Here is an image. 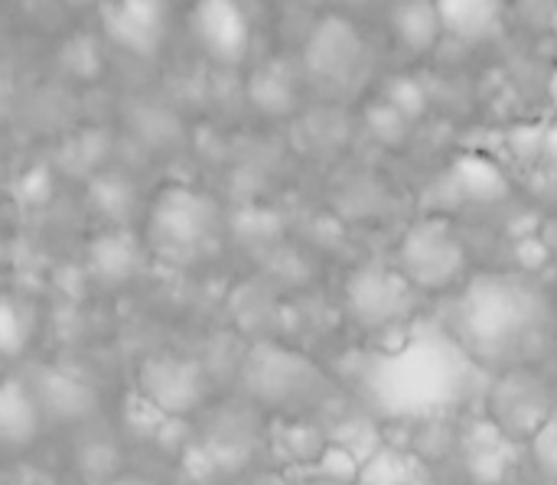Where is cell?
<instances>
[{
  "label": "cell",
  "mask_w": 557,
  "mask_h": 485,
  "mask_svg": "<svg viewBox=\"0 0 557 485\" xmlns=\"http://www.w3.org/2000/svg\"><path fill=\"white\" fill-rule=\"evenodd\" d=\"M245 95L251 108L264 117H287L297 108V85L294 75L281 62H264L248 75Z\"/></svg>",
  "instance_id": "9a60e30c"
},
{
  "label": "cell",
  "mask_w": 557,
  "mask_h": 485,
  "mask_svg": "<svg viewBox=\"0 0 557 485\" xmlns=\"http://www.w3.org/2000/svg\"><path fill=\"white\" fill-rule=\"evenodd\" d=\"M548 101H552V108H555L557 114V69L548 75Z\"/></svg>",
  "instance_id": "cb8c5ba5"
},
{
  "label": "cell",
  "mask_w": 557,
  "mask_h": 485,
  "mask_svg": "<svg viewBox=\"0 0 557 485\" xmlns=\"http://www.w3.org/2000/svg\"><path fill=\"white\" fill-rule=\"evenodd\" d=\"M189 33L199 52L222 69H238L251 52V16L232 0L196 3L189 10Z\"/></svg>",
  "instance_id": "8992f818"
},
{
  "label": "cell",
  "mask_w": 557,
  "mask_h": 485,
  "mask_svg": "<svg viewBox=\"0 0 557 485\" xmlns=\"http://www.w3.org/2000/svg\"><path fill=\"white\" fill-rule=\"evenodd\" d=\"M382 98H385V101H388L401 117H408L411 124H414V121L424 114V108H428V95H424V88H421L414 78H408V75L392 78Z\"/></svg>",
  "instance_id": "7402d4cb"
},
{
  "label": "cell",
  "mask_w": 557,
  "mask_h": 485,
  "mask_svg": "<svg viewBox=\"0 0 557 485\" xmlns=\"http://www.w3.org/2000/svg\"><path fill=\"white\" fill-rule=\"evenodd\" d=\"M366 121H369V127H372V134H375V140L379 144H385V147H401L408 137H411V121L408 117H401L385 98L382 101H375V104H369V111H366Z\"/></svg>",
  "instance_id": "44dd1931"
},
{
  "label": "cell",
  "mask_w": 557,
  "mask_h": 485,
  "mask_svg": "<svg viewBox=\"0 0 557 485\" xmlns=\"http://www.w3.org/2000/svg\"><path fill=\"white\" fill-rule=\"evenodd\" d=\"M33 391H36L46 418L82 421V418H88L95 411V391L85 382H78L72 375H62V372H46L42 385H36Z\"/></svg>",
  "instance_id": "2e32d148"
},
{
  "label": "cell",
  "mask_w": 557,
  "mask_h": 485,
  "mask_svg": "<svg viewBox=\"0 0 557 485\" xmlns=\"http://www.w3.org/2000/svg\"><path fill=\"white\" fill-rule=\"evenodd\" d=\"M529 320L525 294L506 277H480L473 281L457 303V329L467 349L476 356L506 352L522 339V326Z\"/></svg>",
  "instance_id": "6da1fadb"
},
{
  "label": "cell",
  "mask_w": 557,
  "mask_h": 485,
  "mask_svg": "<svg viewBox=\"0 0 557 485\" xmlns=\"http://www.w3.org/2000/svg\"><path fill=\"white\" fill-rule=\"evenodd\" d=\"M356 485H431V467L398 447H379L362 460Z\"/></svg>",
  "instance_id": "5bb4252c"
},
{
  "label": "cell",
  "mask_w": 557,
  "mask_h": 485,
  "mask_svg": "<svg viewBox=\"0 0 557 485\" xmlns=\"http://www.w3.org/2000/svg\"><path fill=\"white\" fill-rule=\"evenodd\" d=\"M516 444L499 434L493 424H490V437H470L463 440V467L470 473V480L476 485H499L509 476V450Z\"/></svg>",
  "instance_id": "e0dca14e"
},
{
  "label": "cell",
  "mask_w": 557,
  "mask_h": 485,
  "mask_svg": "<svg viewBox=\"0 0 557 485\" xmlns=\"http://www.w3.org/2000/svg\"><path fill=\"white\" fill-rule=\"evenodd\" d=\"M529 453H532V463L535 470L557 485V408L555 414L542 424V431L529 440Z\"/></svg>",
  "instance_id": "603a6c76"
},
{
  "label": "cell",
  "mask_w": 557,
  "mask_h": 485,
  "mask_svg": "<svg viewBox=\"0 0 557 485\" xmlns=\"http://www.w3.org/2000/svg\"><path fill=\"white\" fill-rule=\"evenodd\" d=\"M307 485H336V483H330V480H320V476H317L313 483H307Z\"/></svg>",
  "instance_id": "484cf974"
},
{
  "label": "cell",
  "mask_w": 557,
  "mask_h": 485,
  "mask_svg": "<svg viewBox=\"0 0 557 485\" xmlns=\"http://www.w3.org/2000/svg\"><path fill=\"white\" fill-rule=\"evenodd\" d=\"M388 26H392L395 42H401L414 55L434 52L437 42L444 39V26H441L437 3H424V0H411V3L392 7Z\"/></svg>",
  "instance_id": "4fadbf2b"
},
{
  "label": "cell",
  "mask_w": 557,
  "mask_h": 485,
  "mask_svg": "<svg viewBox=\"0 0 557 485\" xmlns=\"http://www.w3.org/2000/svg\"><path fill=\"white\" fill-rule=\"evenodd\" d=\"M219 228V206L193 186H163L147 209V241L160 258L196 254Z\"/></svg>",
  "instance_id": "7a4b0ae2"
},
{
  "label": "cell",
  "mask_w": 557,
  "mask_h": 485,
  "mask_svg": "<svg viewBox=\"0 0 557 485\" xmlns=\"http://www.w3.org/2000/svg\"><path fill=\"white\" fill-rule=\"evenodd\" d=\"M444 39H454L467 49L493 42L506 26V10L493 0H437Z\"/></svg>",
  "instance_id": "8fae6325"
},
{
  "label": "cell",
  "mask_w": 557,
  "mask_h": 485,
  "mask_svg": "<svg viewBox=\"0 0 557 485\" xmlns=\"http://www.w3.org/2000/svg\"><path fill=\"white\" fill-rule=\"evenodd\" d=\"M0 485H3V483H0Z\"/></svg>",
  "instance_id": "4316f807"
},
{
  "label": "cell",
  "mask_w": 557,
  "mask_h": 485,
  "mask_svg": "<svg viewBox=\"0 0 557 485\" xmlns=\"http://www.w3.org/2000/svg\"><path fill=\"white\" fill-rule=\"evenodd\" d=\"M137 395L163 418H189L209 398V375L189 356L153 352L137 369Z\"/></svg>",
  "instance_id": "277c9868"
},
{
  "label": "cell",
  "mask_w": 557,
  "mask_h": 485,
  "mask_svg": "<svg viewBox=\"0 0 557 485\" xmlns=\"http://www.w3.org/2000/svg\"><path fill=\"white\" fill-rule=\"evenodd\" d=\"M366 42L346 16H323L307 42H304V65L310 75L323 82H346L362 69Z\"/></svg>",
  "instance_id": "ba28073f"
},
{
  "label": "cell",
  "mask_w": 557,
  "mask_h": 485,
  "mask_svg": "<svg viewBox=\"0 0 557 485\" xmlns=\"http://www.w3.org/2000/svg\"><path fill=\"white\" fill-rule=\"evenodd\" d=\"M91 202L111 222V228H127L124 222L131 219L137 192H134V186L121 173H98L91 179Z\"/></svg>",
  "instance_id": "d6986e66"
},
{
  "label": "cell",
  "mask_w": 557,
  "mask_h": 485,
  "mask_svg": "<svg viewBox=\"0 0 557 485\" xmlns=\"http://www.w3.org/2000/svg\"><path fill=\"white\" fill-rule=\"evenodd\" d=\"M98 23L104 42H111L127 55L150 59L163 49L170 29V10L150 0H121V3L98 7Z\"/></svg>",
  "instance_id": "52a82bcc"
},
{
  "label": "cell",
  "mask_w": 557,
  "mask_h": 485,
  "mask_svg": "<svg viewBox=\"0 0 557 485\" xmlns=\"http://www.w3.org/2000/svg\"><path fill=\"white\" fill-rule=\"evenodd\" d=\"M46 424L42 405L23 378H0V447L23 450L33 447Z\"/></svg>",
  "instance_id": "30bf717a"
},
{
  "label": "cell",
  "mask_w": 557,
  "mask_h": 485,
  "mask_svg": "<svg viewBox=\"0 0 557 485\" xmlns=\"http://www.w3.org/2000/svg\"><path fill=\"white\" fill-rule=\"evenodd\" d=\"M398 274L411 290L444 294L467 274V245L447 219H421L398 241Z\"/></svg>",
  "instance_id": "3957f363"
},
{
  "label": "cell",
  "mask_w": 557,
  "mask_h": 485,
  "mask_svg": "<svg viewBox=\"0 0 557 485\" xmlns=\"http://www.w3.org/2000/svg\"><path fill=\"white\" fill-rule=\"evenodd\" d=\"M111 485H150L147 480H137V476H127V480H117V483Z\"/></svg>",
  "instance_id": "d4e9b609"
},
{
  "label": "cell",
  "mask_w": 557,
  "mask_h": 485,
  "mask_svg": "<svg viewBox=\"0 0 557 485\" xmlns=\"http://www.w3.org/2000/svg\"><path fill=\"white\" fill-rule=\"evenodd\" d=\"M36 336L33 310L13 294H0V359H20Z\"/></svg>",
  "instance_id": "ac0fdd59"
},
{
  "label": "cell",
  "mask_w": 557,
  "mask_h": 485,
  "mask_svg": "<svg viewBox=\"0 0 557 485\" xmlns=\"http://www.w3.org/2000/svg\"><path fill=\"white\" fill-rule=\"evenodd\" d=\"M91 274L104 284H124L137 274L140 264V241L127 228H101L88 245Z\"/></svg>",
  "instance_id": "7c38bea8"
},
{
  "label": "cell",
  "mask_w": 557,
  "mask_h": 485,
  "mask_svg": "<svg viewBox=\"0 0 557 485\" xmlns=\"http://www.w3.org/2000/svg\"><path fill=\"white\" fill-rule=\"evenodd\" d=\"M552 385L532 369H509L490 388V424L506 434L512 444H529L542 424L555 414Z\"/></svg>",
  "instance_id": "5b68a950"
},
{
  "label": "cell",
  "mask_w": 557,
  "mask_h": 485,
  "mask_svg": "<svg viewBox=\"0 0 557 485\" xmlns=\"http://www.w3.org/2000/svg\"><path fill=\"white\" fill-rule=\"evenodd\" d=\"M411 294V287L405 284V277L395 271H362L349 281L346 287V303L352 307L356 320L366 323V326H388L398 320V303H405Z\"/></svg>",
  "instance_id": "9c48e42d"
},
{
  "label": "cell",
  "mask_w": 557,
  "mask_h": 485,
  "mask_svg": "<svg viewBox=\"0 0 557 485\" xmlns=\"http://www.w3.org/2000/svg\"><path fill=\"white\" fill-rule=\"evenodd\" d=\"M454 179L467 189V196L473 202H496L509 192V183L503 179V173L496 170L493 160L486 157H467L457 163Z\"/></svg>",
  "instance_id": "ffe728a7"
}]
</instances>
